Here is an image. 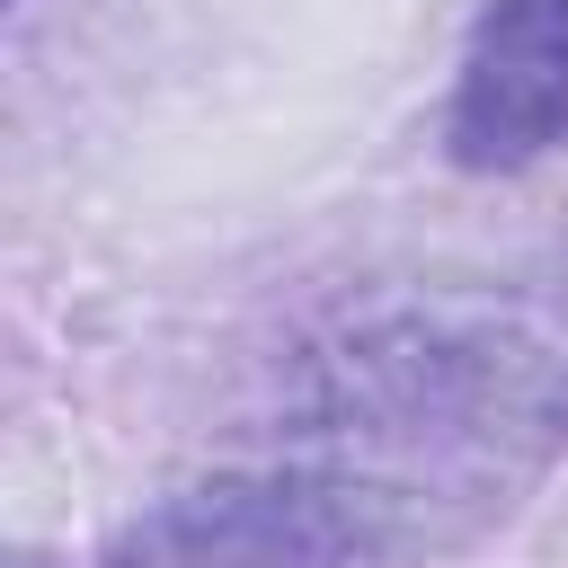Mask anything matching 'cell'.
Returning <instances> with one entry per match:
<instances>
[{"instance_id": "6da1fadb", "label": "cell", "mask_w": 568, "mask_h": 568, "mask_svg": "<svg viewBox=\"0 0 568 568\" xmlns=\"http://www.w3.org/2000/svg\"><path fill=\"white\" fill-rule=\"evenodd\" d=\"M355 515L293 479H222L169 497L115 541L106 568H355Z\"/></svg>"}, {"instance_id": "7a4b0ae2", "label": "cell", "mask_w": 568, "mask_h": 568, "mask_svg": "<svg viewBox=\"0 0 568 568\" xmlns=\"http://www.w3.org/2000/svg\"><path fill=\"white\" fill-rule=\"evenodd\" d=\"M568 124V0H488L453 89V160L524 169Z\"/></svg>"}]
</instances>
